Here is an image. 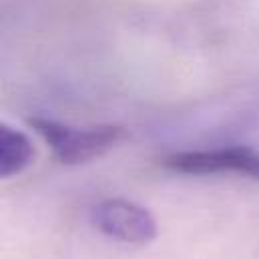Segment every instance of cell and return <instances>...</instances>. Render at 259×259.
Masks as SVG:
<instances>
[{"label":"cell","mask_w":259,"mask_h":259,"mask_svg":"<svg viewBox=\"0 0 259 259\" xmlns=\"http://www.w3.org/2000/svg\"><path fill=\"white\" fill-rule=\"evenodd\" d=\"M163 167L181 175L233 173L259 181V151L243 145L203 151H177L163 159Z\"/></svg>","instance_id":"2"},{"label":"cell","mask_w":259,"mask_h":259,"mask_svg":"<svg viewBox=\"0 0 259 259\" xmlns=\"http://www.w3.org/2000/svg\"><path fill=\"white\" fill-rule=\"evenodd\" d=\"M28 125L42 137L55 159L68 167L101 159L127 139V131L121 125L72 127L49 117H28Z\"/></svg>","instance_id":"1"},{"label":"cell","mask_w":259,"mask_h":259,"mask_svg":"<svg viewBox=\"0 0 259 259\" xmlns=\"http://www.w3.org/2000/svg\"><path fill=\"white\" fill-rule=\"evenodd\" d=\"M34 147L26 133L0 123V179L20 175L32 163Z\"/></svg>","instance_id":"4"},{"label":"cell","mask_w":259,"mask_h":259,"mask_svg":"<svg viewBox=\"0 0 259 259\" xmlns=\"http://www.w3.org/2000/svg\"><path fill=\"white\" fill-rule=\"evenodd\" d=\"M93 225L111 239L129 245H145L157 237L155 215L129 199H105L93 207Z\"/></svg>","instance_id":"3"}]
</instances>
